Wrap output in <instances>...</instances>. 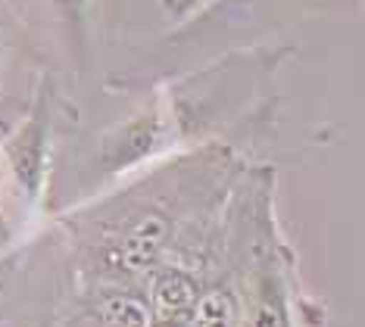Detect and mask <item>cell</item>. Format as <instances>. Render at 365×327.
<instances>
[{
  "mask_svg": "<svg viewBox=\"0 0 365 327\" xmlns=\"http://www.w3.org/2000/svg\"><path fill=\"white\" fill-rule=\"evenodd\" d=\"M178 206L160 197H135L101 222V234L88 243L91 271L103 284L147 281L169 265V249L178 237Z\"/></svg>",
  "mask_w": 365,
  "mask_h": 327,
  "instance_id": "cell-1",
  "label": "cell"
},
{
  "mask_svg": "<svg viewBox=\"0 0 365 327\" xmlns=\"http://www.w3.org/2000/svg\"><path fill=\"white\" fill-rule=\"evenodd\" d=\"M51 128H53V85L41 75L26 115L10 131L0 150V175L6 181V197L19 209H29L41 199L47 178V153H51Z\"/></svg>",
  "mask_w": 365,
  "mask_h": 327,
  "instance_id": "cell-2",
  "label": "cell"
},
{
  "mask_svg": "<svg viewBox=\"0 0 365 327\" xmlns=\"http://www.w3.org/2000/svg\"><path fill=\"white\" fill-rule=\"evenodd\" d=\"M172 137V113L165 103L138 109L125 122L113 125L101 137V169L103 175H122L150 159Z\"/></svg>",
  "mask_w": 365,
  "mask_h": 327,
  "instance_id": "cell-3",
  "label": "cell"
},
{
  "mask_svg": "<svg viewBox=\"0 0 365 327\" xmlns=\"http://www.w3.org/2000/svg\"><path fill=\"white\" fill-rule=\"evenodd\" d=\"M237 327H294L290 293L275 259L256 265L250 287L240 293Z\"/></svg>",
  "mask_w": 365,
  "mask_h": 327,
  "instance_id": "cell-4",
  "label": "cell"
},
{
  "mask_svg": "<svg viewBox=\"0 0 365 327\" xmlns=\"http://www.w3.org/2000/svg\"><path fill=\"white\" fill-rule=\"evenodd\" d=\"M200 296V284L181 265H163L147 278V312L150 327H185L194 315V303Z\"/></svg>",
  "mask_w": 365,
  "mask_h": 327,
  "instance_id": "cell-5",
  "label": "cell"
},
{
  "mask_svg": "<svg viewBox=\"0 0 365 327\" xmlns=\"http://www.w3.org/2000/svg\"><path fill=\"white\" fill-rule=\"evenodd\" d=\"M85 321L91 327H150L144 296L125 284H101L88 296Z\"/></svg>",
  "mask_w": 365,
  "mask_h": 327,
  "instance_id": "cell-6",
  "label": "cell"
},
{
  "mask_svg": "<svg viewBox=\"0 0 365 327\" xmlns=\"http://www.w3.org/2000/svg\"><path fill=\"white\" fill-rule=\"evenodd\" d=\"M56 19L63 22L72 47H88V25H91V0H47Z\"/></svg>",
  "mask_w": 365,
  "mask_h": 327,
  "instance_id": "cell-7",
  "label": "cell"
},
{
  "mask_svg": "<svg viewBox=\"0 0 365 327\" xmlns=\"http://www.w3.org/2000/svg\"><path fill=\"white\" fill-rule=\"evenodd\" d=\"M212 0H160L163 13L169 16L172 22H187L190 16H197L200 10H206Z\"/></svg>",
  "mask_w": 365,
  "mask_h": 327,
  "instance_id": "cell-8",
  "label": "cell"
},
{
  "mask_svg": "<svg viewBox=\"0 0 365 327\" xmlns=\"http://www.w3.org/2000/svg\"><path fill=\"white\" fill-rule=\"evenodd\" d=\"M262 0H212L206 10L197 13V19L200 16H219V13H225V16H240V13H250L253 6H259Z\"/></svg>",
  "mask_w": 365,
  "mask_h": 327,
  "instance_id": "cell-9",
  "label": "cell"
},
{
  "mask_svg": "<svg viewBox=\"0 0 365 327\" xmlns=\"http://www.w3.org/2000/svg\"><path fill=\"white\" fill-rule=\"evenodd\" d=\"M0 69H4V50H0Z\"/></svg>",
  "mask_w": 365,
  "mask_h": 327,
  "instance_id": "cell-10",
  "label": "cell"
},
{
  "mask_svg": "<svg viewBox=\"0 0 365 327\" xmlns=\"http://www.w3.org/2000/svg\"><path fill=\"white\" fill-rule=\"evenodd\" d=\"M185 327H190V324H185Z\"/></svg>",
  "mask_w": 365,
  "mask_h": 327,
  "instance_id": "cell-11",
  "label": "cell"
}]
</instances>
